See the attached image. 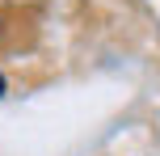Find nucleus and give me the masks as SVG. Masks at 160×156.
<instances>
[{
	"instance_id": "1",
	"label": "nucleus",
	"mask_w": 160,
	"mask_h": 156,
	"mask_svg": "<svg viewBox=\"0 0 160 156\" xmlns=\"http://www.w3.org/2000/svg\"><path fill=\"white\" fill-rule=\"evenodd\" d=\"M0 38H4V13H0Z\"/></svg>"
},
{
	"instance_id": "2",
	"label": "nucleus",
	"mask_w": 160,
	"mask_h": 156,
	"mask_svg": "<svg viewBox=\"0 0 160 156\" xmlns=\"http://www.w3.org/2000/svg\"><path fill=\"white\" fill-rule=\"evenodd\" d=\"M0 97H4V76H0Z\"/></svg>"
}]
</instances>
